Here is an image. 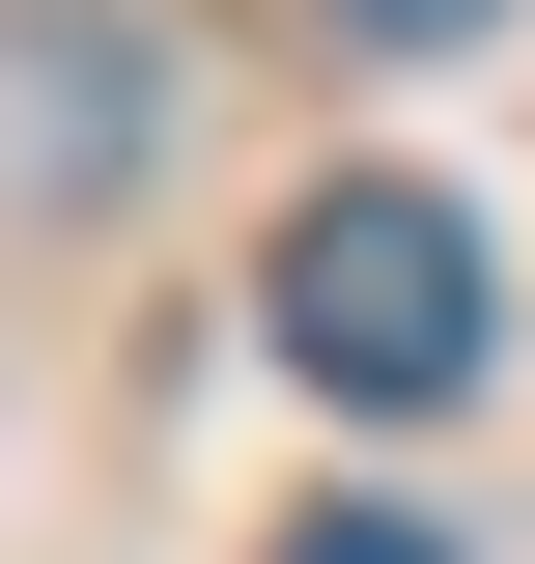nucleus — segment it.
Instances as JSON below:
<instances>
[{
    "instance_id": "nucleus-1",
    "label": "nucleus",
    "mask_w": 535,
    "mask_h": 564,
    "mask_svg": "<svg viewBox=\"0 0 535 564\" xmlns=\"http://www.w3.org/2000/svg\"><path fill=\"white\" fill-rule=\"evenodd\" d=\"M254 311H282V367H310L338 423H451L479 367H507V254H479V198H423V170H338Z\"/></svg>"
},
{
    "instance_id": "nucleus-4",
    "label": "nucleus",
    "mask_w": 535,
    "mask_h": 564,
    "mask_svg": "<svg viewBox=\"0 0 535 564\" xmlns=\"http://www.w3.org/2000/svg\"><path fill=\"white\" fill-rule=\"evenodd\" d=\"M338 29H367V57H451V29H507V0H338Z\"/></svg>"
},
{
    "instance_id": "nucleus-2",
    "label": "nucleus",
    "mask_w": 535,
    "mask_h": 564,
    "mask_svg": "<svg viewBox=\"0 0 535 564\" xmlns=\"http://www.w3.org/2000/svg\"><path fill=\"white\" fill-rule=\"evenodd\" d=\"M141 141H170V57H141L113 0H57V29H0V198H113Z\"/></svg>"
},
{
    "instance_id": "nucleus-3",
    "label": "nucleus",
    "mask_w": 535,
    "mask_h": 564,
    "mask_svg": "<svg viewBox=\"0 0 535 564\" xmlns=\"http://www.w3.org/2000/svg\"><path fill=\"white\" fill-rule=\"evenodd\" d=\"M254 564H479V536H423V508H282Z\"/></svg>"
}]
</instances>
